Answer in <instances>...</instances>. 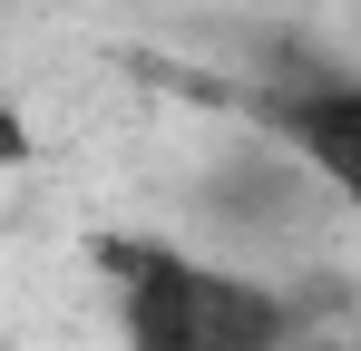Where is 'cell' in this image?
I'll use <instances>...</instances> for the list:
<instances>
[{"label": "cell", "instance_id": "1", "mask_svg": "<svg viewBox=\"0 0 361 351\" xmlns=\"http://www.w3.org/2000/svg\"><path fill=\"white\" fill-rule=\"evenodd\" d=\"M98 273L118 351H274L332 302L322 283H274L235 254H185L166 234H98Z\"/></svg>", "mask_w": 361, "mask_h": 351}, {"label": "cell", "instance_id": "2", "mask_svg": "<svg viewBox=\"0 0 361 351\" xmlns=\"http://www.w3.org/2000/svg\"><path fill=\"white\" fill-rule=\"evenodd\" d=\"M205 98H225L264 147H283L332 205L361 215V68H352V58L302 49V39H274L254 78L205 88Z\"/></svg>", "mask_w": 361, "mask_h": 351}, {"label": "cell", "instance_id": "3", "mask_svg": "<svg viewBox=\"0 0 361 351\" xmlns=\"http://www.w3.org/2000/svg\"><path fill=\"white\" fill-rule=\"evenodd\" d=\"M274 351H361V332H332V322L312 312V322H293V332H283Z\"/></svg>", "mask_w": 361, "mask_h": 351}]
</instances>
